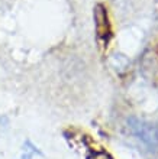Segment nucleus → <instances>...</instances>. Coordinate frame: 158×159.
I'll return each mask as SVG.
<instances>
[{
  "label": "nucleus",
  "mask_w": 158,
  "mask_h": 159,
  "mask_svg": "<svg viewBox=\"0 0 158 159\" xmlns=\"http://www.w3.org/2000/svg\"><path fill=\"white\" fill-rule=\"evenodd\" d=\"M129 130H131L133 138L139 140L141 145H144L146 149L152 151L158 146V130L154 125L139 120V119H131L129 120Z\"/></svg>",
  "instance_id": "f257e3e1"
},
{
  "label": "nucleus",
  "mask_w": 158,
  "mask_h": 159,
  "mask_svg": "<svg viewBox=\"0 0 158 159\" xmlns=\"http://www.w3.org/2000/svg\"><path fill=\"white\" fill-rule=\"evenodd\" d=\"M94 20H96V28L100 35H104L108 32V15L104 12V9L102 6H97L94 10Z\"/></svg>",
  "instance_id": "f03ea898"
}]
</instances>
